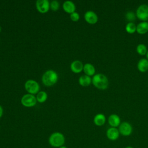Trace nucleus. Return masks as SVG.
<instances>
[{
    "label": "nucleus",
    "instance_id": "f257e3e1",
    "mask_svg": "<svg viewBox=\"0 0 148 148\" xmlns=\"http://www.w3.org/2000/svg\"><path fill=\"white\" fill-rule=\"evenodd\" d=\"M58 75L53 69H49L45 71L42 76V82L46 86L50 87L54 85L58 81Z\"/></svg>",
    "mask_w": 148,
    "mask_h": 148
},
{
    "label": "nucleus",
    "instance_id": "f03ea898",
    "mask_svg": "<svg viewBox=\"0 0 148 148\" xmlns=\"http://www.w3.org/2000/svg\"><path fill=\"white\" fill-rule=\"evenodd\" d=\"M92 83L98 89L105 90L109 86V80L105 75L102 73H97L93 76L92 78Z\"/></svg>",
    "mask_w": 148,
    "mask_h": 148
},
{
    "label": "nucleus",
    "instance_id": "7ed1b4c3",
    "mask_svg": "<svg viewBox=\"0 0 148 148\" xmlns=\"http://www.w3.org/2000/svg\"><path fill=\"white\" fill-rule=\"evenodd\" d=\"M65 139L64 135L60 132H55L52 133L49 138V143L54 147L58 148L64 146Z\"/></svg>",
    "mask_w": 148,
    "mask_h": 148
},
{
    "label": "nucleus",
    "instance_id": "20e7f679",
    "mask_svg": "<svg viewBox=\"0 0 148 148\" xmlns=\"http://www.w3.org/2000/svg\"><path fill=\"white\" fill-rule=\"evenodd\" d=\"M24 88L28 94L35 95L39 92L40 86L36 81L32 79H29L25 82Z\"/></svg>",
    "mask_w": 148,
    "mask_h": 148
},
{
    "label": "nucleus",
    "instance_id": "39448f33",
    "mask_svg": "<svg viewBox=\"0 0 148 148\" xmlns=\"http://www.w3.org/2000/svg\"><path fill=\"white\" fill-rule=\"evenodd\" d=\"M37 103L36 96L31 94H25L21 98V103L25 107H34Z\"/></svg>",
    "mask_w": 148,
    "mask_h": 148
},
{
    "label": "nucleus",
    "instance_id": "423d86ee",
    "mask_svg": "<svg viewBox=\"0 0 148 148\" xmlns=\"http://www.w3.org/2000/svg\"><path fill=\"white\" fill-rule=\"evenodd\" d=\"M136 14L137 17L142 20L146 21L148 20V5L146 4H142L136 9Z\"/></svg>",
    "mask_w": 148,
    "mask_h": 148
},
{
    "label": "nucleus",
    "instance_id": "0eeeda50",
    "mask_svg": "<svg viewBox=\"0 0 148 148\" xmlns=\"http://www.w3.org/2000/svg\"><path fill=\"white\" fill-rule=\"evenodd\" d=\"M118 130L120 134L124 136H130L132 132V127L131 124L127 121L121 123L119 126Z\"/></svg>",
    "mask_w": 148,
    "mask_h": 148
},
{
    "label": "nucleus",
    "instance_id": "6e6552de",
    "mask_svg": "<svg viewBox=\"0 0 148 148\" xmlns=\"http://www.w3.org/2000/svg\"><path fill=\"white\" fill-rule=\"evenodd\" d=\"M36 8L40 13H46L50 9V2L48 0H37Z\"/></svg>",
    "mask_w": 148,
    "mask_h": 148
},
{
    "label": "nucleus",
    "instance_id": "1a4fd4ad",
    "mask_svg": "<svg viewBox=\"0 0 148 148\" xmlns=\"http://www.w3.org/2000/svg\"><path fill=\"white\" fill-rule=\"evenodd\" d=\"M85 20L90 24H94L98 21L97 14L92 10H88L84 13V16Z\"/></svg>",
    "mask_w": 148,
    "mask_h": 148
},
{
    "label": "nucleus",
    "instance_id": "9d476101",
    "mask_svg": "<svg viewBox=\"0 0 148 148\" xmlns=\"http://www.w3.org/2000/svg\"><path fill=\"white\" fill-rule=\"evenodd\" d=\"M106 135L108 139H109L110 140L114 141L119 138L120 136V132L117 128L110 127L107 130Z\"/></svg>",
    "mask_w": 148,
    "mask_h": 148
},
{
    "label": "nucleus",
    "instance_id": "9b49d317",
    "mask_svg": "<svg viewBox=\"0 0 148 148\" xmlns=\"http://www.w3.org/2000/svg\"><path fill=\"white\" fill-rule=\"evenodd\" d=\"M84 65L80 60H74L70 65V69L72 72L75 73H79L83 70Z\"/></svg>",
    "mask_w": 148,
    "mask_h": 148
},
{
    "label": "nucleus",
    "instance_id": "f8f14e48",
    "mask_svg": "<svg viewBox=\"0 0 148 148\" xmlns=\"http://www.w3.org/2000/svg\"><path fill=\"white\" fill-rule=\"evenodd\" d=\"M108 123L111 127L116 128L121 124V120L117 114H112L108 117Z\"/></svg>",
    "mask_w": 148,
    "mask_h": 148
},
{
    "label": "nucleus",
    "instance_id": "ddd939ff",
    "mask_svg": "<svg viewBox=\"0 0 148 148\" xmlns=\"http://www.w3.org/2000/svg\"><path fill=\"white\" fill-rule=\"evenodd\" d=\"M62 8L64 10L69 14H71L75 12L76 6L75 4L71 1H66L63 3Z\"/></svg>",
    "mask_w": 148,
    "mask_h": 148
},
{
    "label": "nucleus",
    "instance_id": "4468645a",
    "mask_svg": "<svg viewBox=\"0 0 148 148\" xmlns=\"http://www.w3.org/2000/svg\"><path fill=\"white\" fill-rule=\"evenodd\" d=\"M83 72L85 75H88L89 76L94 75L95 73V69L94 65L90 63H86L83 66Z\"/></svg>",
    "mask_w": 148,
    "mask_h": 148
},
{
    "label": "nucleus",
    "instance_id": "2eb2a0df",
    "mask_svg": "<svg viewBox=\"0 0 148 148\" xmlns=\"http://www.w3.org/2000/svg\"><path fill=\"white\" fill-rule=\"evenodd\" d=\"M78 82L80 86L86 87L89 86L92 83V79L88 75H83L79 77Z\"/></svg>",
    "mask_w": 148,
    "mask_h": 148
},
{
    "label": "nucleus",
    "instance_id": "dca6fc26",
    "mask_svg": "<svg viewBox=\"0 0 148 148\" xmlns=\"http://www.w3.org/2000/svg\"><path fill=\"white\" fill-rule=\"evenodd\" d=\"M94 123L97 126H102L106 122V117L102 113L97 114L94 117Z\"/></svg>",
    "mask_w": 148,
    "mask_h": 148
},
{
    "label": "nucleus",
    "instance_id": "f3484780",
    "mask_svg": "<svg viewBox=\"0 0 148 148\" xmlns=\"http://www.w3.org/2000/svg\"><path fill=\"white\" fill-rule=\"evenodd\" d=\"M138 69L139 71L144 72L148 70V60L146 58H141L137 64Z\"/></svg>",
    "mask_w": 148,
    "mask_h": 148
},
{
    "label": "nucleus",
    "instance_id": "a211bd4d",
    "mask_svg": "<svg viewBox=\"0 0 148 148\" xmlns=\"http://www.w3.org/2000/svg\"><path fill=\"white\" fill-rule=\"evenodd\" d=\"M136 31L140 34H143L148 31V22L142 21L136 25Z\"/></svg>",
    "mask_w": 148,
    "mask_h": 148
},
{
    "label": "nucleus",
    "instance_id": "6ab92c4d",
    "mask_svg": "<svg viewBox=\"0 0 148 148\" xmlns=\"http://www.w3.org/2000/svg\"><path fill=\"white\" fill-rule=\"evenodd\" d=\"M48 95L46 91H40L36 95V98L37 102L39 103H44L47 99Z\"/></svg>",
    "mask_w": 148,
    "mask_h": 148
},
{
    "label": "nucleus",
    "instance_id": "aec40b11",
    "mask_svg": "<svg viewBox=\"0 0 148 148\" xmlns=\"http://www.w3.org/2000/svg\"><path fill=\"white\" fill-rule=\"evenodd\" d=\"M125 30L130 34H132L136 31V25L133 22H128L125 25Z\"/></svg>",
    "mask_w": 148,
    "mask_h": 148
},
{
    "label": "nucleus",
    "instance_id": "412c9836",
    "mask_svg": "<svg viewBox=\"0 0 148 148\" xmlns=\"http://www.w3.org/2000/svg\"><path fill=\"white\" fill-rule=\"evenodd\" d=\"M136 51L138 53H139L140 55L146 54L147 51V47L144 44H142V43L139 44L136 47Z\"/></svg>",
    "mask_w": 148,
    "mask_h": 148
},
{
    "label": "nucleus",
    "instance_id": "4be33fe9",
    "mask_svg": "<svg viewBox=\"0 0 148 148\" xmlns=\"http://www.w3.org/2000/svg\"><path fill=\"white\" fill-rule=\"evenodd\" d=\"M60 3L56 0L51 1L50 2V9L53 11H57L60 8Z\"/></svg>",
    "mask_w": 148,
    "mask_h": 148
},
{
    "label": "nucleus",
    "instance_id": "5701e85b",
    "mask_svg": "<svg viewBox=\"0 0 148 148\" xmlns=\"http://www.w3.org/2000/svg\"><path fill=\"white\" fill-rule=\"evenodd\" d=\"M125 17L128 21H130V22H132V21L135 20V15L133 12L129 11L126 13Z\"/></svg>",
    "mask_w": 148,
    "mask_h": 148
},
{
    "label": "nucleus",
    "instance_id": "b1692460",
    "mask_svg": "<svg viewBox=\"0 0 148 148\" xmlns=\"http://www.w3.org/2000/svg\"><path fill=\"white\" fill-rule=\"evenodd\" d=\"M70 18L72 21L74 22L77 21L80 18V15L77 12H74L70 14Z\"/></svg>",
    "mask_w": 148,
    "mask_h": 148
},
{
    "label": "nucleus",
    "instance_id": "393cba45",
    "mask_svg": "<svg viewBox=\"0 0 148 148\" xmlns=\"http://www.w3.org/2000/svg\"><path fill=\"white\" fill-rule=\"evenodd\" d=\"M3 112V110L2 106L0 105V118H1V117L2 116Z\"/></svg>",
    "mask_w": 148,
    "mask_h": 148
},
{
    "label": "nucleus",
    "instance_id": "a878e982",
    "mask_svg": "<svg viewBox=\"0 0 148 148\" xmlns=\"http://www.w3.org/2000/svg\"><path fill=\"white\" fill-rule=\"evenodd\" d=\"M125 148H134V147L131 146H126Z\"/></svg>",
    "mask_w": 148,
    "mask_h": 148
},
{
    "label": "nucleus",
    "instance_id": "bb28decb",
    "mask_svg": "<svg viewBox=\"0 0 148 148\" xmlns=\"http://www.w3.org/2000/svg\"><path fill=\"white\" fill-rule=\"evenodd\" d=\"M58 148H67L66 146H61V147H58Z\"/></svg>",
    "mask_w": 148,
    "mask_h": 148
},
{
    "label": "nucleus",
    "instance_id": "cd10ccee",
    "mask_svg": "<svg viewBox=\"0 0 148 148\" xmlns=\"http://www.w3.org/2000/svg\"><path fill=\"white\" fill-rule=\"evenodd\" d=\"M146 57H147V60H148V50H147V53H146Z\"/></svg>",
    "mask_w": 148,
    "mask_h": 148
},
{
    "label": "nucleus",
    "instance_id": "c85d7f7f",
    "mask_svg": "<svg viewBox=\"0 0 148 148\" xmlns=\"http://www.w3.org/2000/svg\"><path fill=\"white\" fill-rule=\"evenodd\" d=\"M1 30H2V28H1V27L0 26V33H1Z\"/></svg>",
    "mask_w": 148,
    "mask_h": 148
}]
</instances>
